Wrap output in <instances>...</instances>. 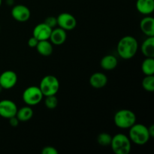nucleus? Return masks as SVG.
I'll return each mask as SVG.
<instances>
[{"instance_id":"nucleus-1","label":"nucleus","mask_w":154,"mask_h":154,"mask_svg":"<svg viewBox=\"0 0 154 154\" xmlns=\"http://www.w3.org/2000/svg\"><path fill=\"white\" fill-rule=\"evenodd\" d=\"M138 49V41L133 36L126 35L122 38L117 44V51L118 55L123 60L133 58Z\"/></svg>"},{"instance_id":"nucleus-2","label":"nucleus","mask_w":154,"mask_h":154,"mask_svg":"<svg viewBox=\"0 0 154 154\" xmlns=\"http://www.w3.org/2000/svg\"><path fill=\"white\" fill-rule=\"evenodd\" d=\"M129 138L131 142L137 145H144L150 140L148 128L141 123H136L129 128Z\"/></svg>"},{"instance_id":"nucleus-3","label":"nucleus","mask_w":154,"mask_h":154,"mask_svg":"<svg viewBox=\"0 0 154 154\" xmlns=\"http://www.w3.org/2000/svg\"><path fill=\"white\" fill-rule=\"evenodd\" d=\"M114 122L120 129H129L136 123V115L131 110L121 109L114 114Z\"/></svg>"},{"instance_id":"nucleus-4","label":"nucleus","mask_w":154,"mask_h":154,"mask_svg":"<svg viewBox=\"0 0 154 154\" xmlns=\"http://www.w3.org/2000/svg\"><path fill=\"white\" fill-rule=\"evenodd\" d=\"M110 145L111 150L115 154H129L132 148V144L129 136L123 133L114 135Z\"/></svg>"},{"instance_id":"nucleus-5","label":"nucleus","mask_w":154,"mask_h":154,"mask_svg":"<svg viewBox=\"0 0 154 154\" xmlns=\"http://www.w3.org/2000/svg\"><path fill=\"white\" fill-rule=\"evenodd\" d=\"M39 88L44 96L56 95L60 90V81L54 75H46L41 81Z\"/></svg>"},{"instance_id":"nucleus-6","label":"nucleus","mask_w":154,"mask_h":154,"mask_svg":"<svg viewBox=\"0 0 154 154\" xmlns=\"http://www.w3.org/2000/svg\"><path fill=\"white\" fill-rule=\"evenodd\" d=\"M43 94L39 87L30 86L26 87L23 93L22 98L26 105L29 106H34L38 105L43 99Z\"/></svg>"},{"instance_id":"nucleus-7","label":"nucleus","mask_w":154,"mask_h":154,"mask_svg":"<svg viewBox=\"0 0 154 154\" xmlns=\"http://www.w3.org/2000/svg\"><path fill=\"white\" fill-rule=\"evenodd\" d=\"M57 25L66 31H71L75 29L77 26V20L72 14L63 12L57 17Z\"/></svg>"},{"instance_id":"nucleus-8","label":"nucleus","mask_w":154,"mask_h":154,"mask_svg":"<svg viewBox=\"0 0 154 154\" xmlns=\"http://www.w3.org/2000/svg\"><path fill=\"white\" fill-rule=\"evenodd\" d=\"M17 106L16 103L10 99H3L0 101V117L8 120L16 116L17 112Z\"/></svg>"},{"instance_id":"nucleus-9","label":"nucleus","mask_w":154,"mask_h":154,"mask_svg":"<svg viewBox=\"0 0 154 154\" xmlns=\"http://www.w3.org/2000/svg\"><path fill=\"white\" fill-rule=\"evenodd\" d=\"M17 83V75L12 70H7L0 75V87L4 90H11Z\"/></svg>"},{"instance_id":"nucleus-10","label":"nucleus","mask_w":154,"mask_h":154,"mask_svg":"<svg viewBox=\"0 0 154 154\" xmlns=\"http://www.w3.org/2000/svg\"><path fill=\"white\" fill-rule=\"evenodd\" d=\"M11 16L15 20L20 23L26 22L31 17V11L24 5H16L11 9Z\"/></svg>"},{"instance_id":"nucleus-11","label":"nucleus","mask_w":154,"mask_h":154,"mask_svg":"<svg viewBox=\"0 0 154 154\" xmlns=\"http://www.w3.org/2000/svg\"><path fill=\"white\" fill-rule=\"evenodd\" d=\"M53 29L48 26L45 23H42L35 26L32 31V36L38 41L49 40L50 35Z\"/></svg>"},{"instance_id":"nucleus-12","label":"nucleus","mask_w":154,"mask_h":154,"mask_svg":"<svg viewBox=\"0 0 154 154\" xmlns=\"http://www.w3.org/2000/svg\"><path fill=\"white\" fill-rule=\"evenodd\" d=\"M66 38H67L66 31L59 27V28L53 29L51 35H50L49 40L52 43V45H61L65 43Z\"/></svg>"},{"instance_id":"nucleus-13","label":"nucleus","mask_w":154,"mask_h":154,"mask_svg":"<svg viewBox=\"0 0 154 154\" xmlns=\"http://www.w3.org/2000/svg\"><path fill=\"white\" fill-rule=\"evenodd\" d=\"M141 32L147 37H154V19L150 16L145 17L140 22Z\"/></svg>"},{"instance_id":"nucleus-14","label":"nucleus","mask_w":154,"mask_h":154,"mask_svg":"<svg viewBox=\"0 0 154 154\" xmlns=\"http://www.w3.org/2000/svg\"><path fill=\"white\" fill-rule=\"evenodd\" d=\"M90 84L95 89H102L108 84V78L102 72H96L90 76Z\"/></svg>"},{"instance_id":"nucleus-15","label":"nucleus","mask_w":154,"mask_h":154,"mask_svg":"<svg viewBox=\"0 0 154 154\" xmlns=\"http://www.w3.org/2000/svg\"><path fill=\"white\" fill-rule=\"evenodd\" d=\"M135 6L141 14L149 15L154 11V0H137Z\"/></svg>"},{"instance_id":"nucleus-16","label":"nucleus","mask_w":154,"mask_h":154,"mask_svg":"<svg viewBox=\"0 0 154 154\" xmlns=\"http://www.w3.org/2000/svg\"><path fill=\"white\" fill-rule=\"evenodd\" d=\"M141 51L146 57H154V37H147L141 46Z\"/></svg>"},{"instance_id":"nucleus-17","label":"nucleus","mask_w":154,"mask_h":154,"mask_svg":"<svg viewBox=\"0 0 154 154\" xmlns=\"http://www.w3.org/2000/svg\"><path fill=\"white\" fill-rule=\"evenodd\" d=\"M35 48L37 52L43 57H49L53 54L54 51L52 43L48 40L38 41V43Z\"/></svg>"},{"instance_id":"nucleus-18","label":"nucleus","mask_w":154,"mask_h":154,"mask_svg":"<svg viewBox=\"0 0 154 154\" xmlns=\"http://www.w3.org/2000/svg\"><path fill=\"white\" fill-rule=\"evenodd\" d=\"M117 59L114 55H106L102 58L100 61V66L106 71L114 70L117 66Z\"/></svg>"},{"instance_id":"nucleus-19","label":"nucleus","mask_w":154,"mask_h":154,"mask_svg":"<svg viewBox=\"0 0 154 154\" xmlns=\"http://www.w3.org/2000/svg\"><path fill=\"white\" fill-rule=\"evenodd\" d=\"M33 114H34V112H33L32 108L27 105L17 110L16 117H17L20 122H26L32 118Z\"/></svg>"},{"instance_id":"nucleus-20","label":"nucleus","mask_w":154,"mask_h":154,"mask_svg":"<svg viewBox=\"0 0 154 154\" xmlns=\"http://www.w3.org/2000/svg\"><path fill=\"white\" fill-rule=\"evenodd\" d=\"M141 71L145 75H154V59L146 57L141 63Z\"/></svg>"},{"instance_id":"nucleus-21","label":"nucleus","mask_w":154,"mask_h":154,"mask_svg":"<svg viewBox=\"0 0 154 154\" xmlns=\"http://www.w3.org/2000/svg\"><path fill=\"white\" fill-rule=\"evenodd\" d=\"M142 87L146 91L153 92L154 91V76L153 75H146L143 79Z\"/></svg>"},{"instance_id":"nucleus-22","label":"nucleus","mask_w":154,"mask_h":154,"mask_svg":"<svg viewBox=\"0 0 154 154\" xmlns=\"http://www.w3.org/2000/svg\"><path fill=\"white\" fill-rule=\"evenodd\" d=\"M111 139H112V136L110 134L106 133V132H102L98 135L97 142L100 145L105 147V146H109L111 144Z\"/></svg>"},{"instance_id":"nucleus-23","label":"nucleus","mask_w":154,"mask_h":154,"mask_svg":"<svg viewBox=\"0 0 154 154\" xmlns=\"http://www.w3.org/2000/svg\"><path fill=\"white\" fill-rule=\"evenodd\" d=\"M45 105L47 108L48 109H54L57 108V105H58V99L57 98L56 95H53V96H45Z\"/></svg>"},{"instance_id":"nucleus-24","label":"nucleus","mask_w":154,"mask_h":154,"mask_svg":"<svg viewBox=\"0 0 154 154\" xmlns=\"http://www.w3.org/2000/svg\"><path fill=\"white\" fill-rule=\"evenodd\" d=\"M44 23H45L46 25H48L49 27H51V29H54L57 26V17L53 16L48 17L45 20V22Z\"/></svg>"},{"instance_id":"nucleus-25","label":"nucleus","mask_w":154,"mask_h":154,"mask_svg":"<svg viewBox=\"0 0 154 154\" xmlns=\"http://www.w3.org/2000/svg\"><path fill=\"white\" fill-rule=\"evenodd\" d=\"M42 154H58L59 152L57 149L52 146H46L42 150Z\"/></svg>"},{"instance_id":"nucleus-26","label":"nucleus","mask_w":154,"mask_h":154,"mask_svg":"<svg viewBox=\"0 0 154 154\" xmlns=\"http://www.w3.org/2000/svg\"><path fill=\"white\" fill-rule=\"evenodd\" d=\"M38 43V40L36 38H35L34 36L29 38V39L28 40V42H27L29 47L31 48H35L36 46H37Z\"/></svg>"},{"instance_id":"nucleus-27","label":"nucleus","mask_w":154,"mask_h":154,"mask_svg":"<svg viewBox=\"0 0 154 154\" xmlns=\"http://www.w3.org/2000/svg\"><path fill=\"white\" fill-rule=\"evenodd\" d=\"M8 120H9V123H10V125L11 126H13V127H16V126H17L18 125H19L20 120H18L17 117L16 116L11 117V118L8 119Z\"/></svg>"},{"instance_id":"nucleus-28","label":"nucleus","mask_w":154,"mask_h":154,"mask_svg":"<svg viewBox=\"0 0 154 154\" xmlns=\"http://www.w3.org/2000/svg\"><path fill=\"white\" fill-rule=\"evenodd\" d=\"M148 128V132H149V134H150V138H153L154 137V126L153 124L150 125Z\"/></svg>"},{"instance_id":"nucleus-29","label":"nucleus","mask_w":154,"mask_h":154,"mask_svg":"<svg viewBox=\"0 0 154 154\" xmlns=\"http://www.w3.org/2000/svg\"><path fill=\"white\" fill-rule=\"evenodd\" d=\"M2 0H0V7H1L2 5Z\"/></svg>"},{"instance_id":"nucleus-30","label":"nucleus","mask_w":154,"mask_h":154,"mask_svg":"<svg viewBox=\"0 0 154 154\" xmlns=\"http://www.w3.org/2000/svg\"><path fill=\"white\" fill-rule=\"evenodd\" d=\"M0 30H1V27H0Z\"/></svg>"}]
</instances>
